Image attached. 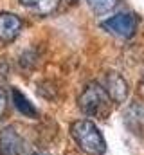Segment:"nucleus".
Masks as SVG:
<instances>
[{"mask_svg": "<svg viewBox=\"0 0 144 155\" xmlns=\"http://www.w3.org/2000/svg\"><path fill=\"white\" fill-rule=\"evenodd\" d=\"M70 135L79 146V150L88 155H103L106 150L105 137L90 119L74 121L70 124Z\"/></svg>", "mask_w": 144, "mask_h": 155, "instance_id": "f257e3e1", "label": "nucleus"}, {"mask_svg": "<svg viewBox=\"0 0 144 155\" xmlns=\"http://www.w3.org/2000/svg\"><path fill=\"white\" fill-rule=\"evenodd\" d=\"M110 101L112 99L108 97L105 87H101L99 83H88L77 97V107L85 116L101 117L108 112Z\"/></svg>", "mask_w": 144, "mask_h": 155, "instance_id": "f03ea898", "label": "nucleus"}, {"mask_svg": "<svg viewBox=\"0 0 144 155\" xmlns=\"http://www.w3.org/2000/svg\"><path fill=\"white\" fill-rule=\"evenodd\" d=\"M101 27L119 38H130L135 31V16L130 13H119L108 20H103Z\"/></svg>", "mask_w": 144, "mask_h": 155, "instance_id": "7ed1b4c3", "label": "nucleus"}, {"mask_svg": "<svg viewBox=\"0 0 144 155\" xmlns=\"http://www.w3.org/2000/svg\"><path fill=\"white\" fill-rule=\"evenodd\" d=\"M24 150V139L13 126H5L0 132V155H20Z\"/></svg>", "mask_w": 144, "mask_h": 155, "instance_id": "20e7f679", "label": "nucleus"}, {"mask_svg": "<svg viewBox=\"0 0 144 155\" xmlns=\"http://www.w3.org/2000/svg\"><path fill=\"white\" fill-rule=\"evenodd\" d=\"M105 90L113 103H124L128 97V83L117 72H108L105 78Z\"/></svg>", "mask_w": 144, "mask_h": 155, "instance_id": "39448f33", "label": "nucleus"}, {"mask_svg": "<svg viewBox=\"0 0 144 155\" xmlns=\"http://www.w3.org/2000/svg\"><path fill=\"white\" fill-rule=\"evenodd\" d=\"M22 31V20L15 13H0V41H13Z\"/></svg>", "mask_w": 144, "mask_h": 155, "instance_id": "423d86ee", "label": "nucleus"}, {"mask_svg": "<svg viewBox=\"0 0 144 155\" xmlns=\"http://www.w3.org/2000/svg\"><path fill=\"white\" fill-rule=\"evenodd\" d=\"M124 123L133 132H144V101H133L124 110Z\"/></svg>", "mask_w": 144, "mask_h": 155, "instance_id": "0eeeda50", "label": "nucleus"}, {"mask_svg": "<svg viewBox=\"0 0 144 155\" xmlns=\"http://www.w3.org/2000/svg\"><path fill=\"white\" fill-rule=\"evenodd\" d=\"M20 4L24 7L31 9L36 15L45 16V15H51V13H54L58 9L60 0H20Z\"/></svg>", "mask_w": 144, "mask_h": 155, "instance_id": "6e6552de", "label": "nucleus"}, {"mask_svg": "<svg viewBox=\"0 0 144 155\" xmlns=\"http://www.w3.org/2000/svg\"><path fill=\"white\" fill-rule=\"evenodd\" d=\"M11 96H13V103H15V108L22 114V116L27 117H38V110L34 108V105L18 90V88H13L11 90Z\"/></svg>", "mask_w": 144, "mask_h": 155, "instance_id": "1a4fd4ad", "label": "nucleus"}, {"mask_svg": "<svg viewBox=\"0 0 144 155\" xmlns=\"http://www.w3.org/2000/svg\"><path fill=\"white\" fill-rule=\"evenodd\" d=\"M87 2H88L90 9L97 15H105L117 5V0H87Z\"/></svg>", "mask_w": 144, "mask_h": 155, "instance_id": "9d476101", "label": "nucleus"}, {"mask_svg": "<svg viewBox=\"0 0 144 155\" xmlns=\"http://www.w3.org/2000/svg\"><path fill=\"white\" fill-rule=\"evenodd\" d=\"M5 107H7V97H5V92L0 88V116L5 112Z\"/></svg>", "mask_w": 144, "mask_h": 155, "instance_id": "9b49d317", "label": "nucleus"}, {"mask_svg": "<svg viewBox=\"0 0 144 155\" xmlns=\"http://www.w3.org/2000/svg\"><path fill=\"white\" fill-rule=\"evenodd\" d=\"M31 155H49V153H43V152H34V153H31Z\"/></svg>", "mask_w": 144, "mask_h": 155, "instance_id": "f8f14e48", "label": "nucleus"}, {"mask_svg": "<svg viewBox=\"0 0 144 155\" xmlns=\"http://www.w3.org/2000/svg\"><path fill=\"white\" fill-rule=\"evenodd\" d=\"M142 83H144V78H142Z\"/></svg>", "mask_w": 144, "mask_h": 155, "instance_id": "ddd939ff", "label": "nucleus"}]
</instances>
